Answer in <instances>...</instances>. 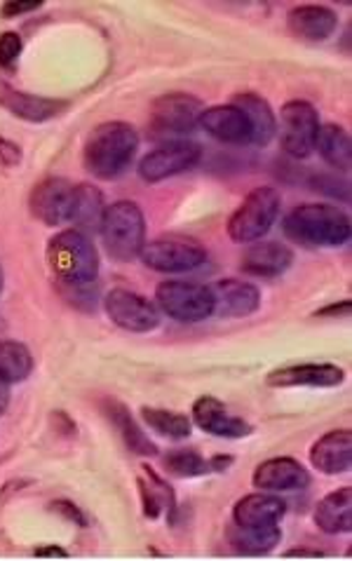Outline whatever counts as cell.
<instances>
[{"label": "cell", "mask_w": 352, "mask_h": 561, "mask_svg": "<svg viewBox=\"0 0 352 561\" xmlns=\"http://www.w3.org/2000/svg\"><path fill=\"white\" fill-rule=\"evenodd\" d=\"M49 510H53V513H55V515H59L61 519L71 522L73 526H80V529H88V526H90L88 515L82 513V510H80L73 501H66V499L53 501V503H49Z\"/></svg>", "instance_id": "836d02e7"}, {"label": "cell", "mask_w": 352, "mask_h": 561, "mask_svg": "<svg viewBox=\"0 0 352 561\" xmlns=\"http://www.w3.org/2000/svg\"><path fill=\"white\" fill-rule=\"evenodd\" d=\"M235 463V458L232 456H212L209 458V468H212V472H228L230 470V466Z\"/></svg>", "instance_id": "ab89813d"}, {"label": "cell", "mask_w": 352, "mask_h": 561, "mask_svg": "<svg viewBox=\"0 0 352 561\" xmlns=\"http://www.w3.org/2000/svg\"><path fill=\"white\" fill-rule=\"evenodd\" d=\"M162 466L167 474L179 477V480H195V477H205L212 472L209 460L195 449H174L162 458Z\"/></svg>", "instance_id": "4dcf8cb0"}, {"label": "cell", "mask_w": 352, "mask_h": 561, "mask_svg": "<svg viewBox=\"0 0 352 561\" xmlns=\"http://www.w3.org/2000/svg\"><path fill=\"white\" fill-rule=\"evenodd\" d=\"M292 263H294V252L287 244L275 242V240H268V242L259 240L247 247L240 271L249 277L275 279L287 273L292 268Z\"/></svg>", "instance_id": "d6986e66"}, {"label": "cell", "mask_w": 352, "mask_h": 561, "mask_svg": "<svg viewBox=\"0 0 352 561\" xmlns=\"http://www.w3.org/2000/svg\"><path fill=\"white\" fill-rule=\"evenodd\" d=\"M193 423L203 433H207L212 437H219V439H245L254 433L251 423H247L240 416H232L228 407L222 400L212 398V394H203V398L195 400Z\"/></svg>", "instance_id": "9a60e30c"}, {"label": "cell", "mask_w": 352, "mask_h": 561, "mask_svg": "<svg viewBox=\"0 0 352 561\" xmlns=\"http://www.w3.org/2000/svg\"><path fill=\"white\" fill-rule=\"evenodd\" d=\"M45 261L66 304L78 310L96 308L99 252L88 233L78 228L59 230L47 242Z\"/></svg>", "instance_id": "6da1fadb"}, {"label": "cell", "mask_w": 352, "mask_h": 561, "mask_svg": "<svg viewBox=\"0 0 352 561\" xmlns=\"http://www.w3.org/2000/svg\"><path fill=\"white\" fill-rule=\"evenodd\" d=\"M317 529L327 536H341L352 531V489L341 486L317 503L313 515Z\"/></svg>", "instance_id": "d4e9b609"}, {"label": "cell", "mask_w": 352, "mask_h": 561, "mask_svg": "<svg viewBox=\"0 0 352 561\" xmlns=\"http://www.w3.org/2000/svg\"><path fill=\"white\" fill-rule=\"evenodd\" d=\"M22 36L16 31H5L0 33V66H3L5 71H14L16 61L22 57Z\"/></svg>", "instance_id": "d6a6232c"}, {"label": "cell", "mask_w": 352, "mask_h": 561, "mask_svg": "<svg viewBox=\"0 0 352 561\" xmlns=\"http://www.w3.org/2000/svg\"><path fill=\"white\" fill-rule=\"evenodd\" d=\"M280 146L294 160H306L313 156L317 135H320V113L310 102H287L280 111Z\"/></svg>", "instance_id": "30bf717a"}, {"label": "cell", "mask_w": 352, "mask_h": 561, "mask_svg": "<svg viewBox=\"0 0 352 561\" xmlns=\"http://www.w3.org/2000/svg\"><path fill=\"white\" fill-rule=\"evenodd\" d=\"M203 160V146L189 139H174L160 144L139 162V176L146 184H160L172 176H179L189 170H195Z\"/></svg>", "instance_id": "8fae6325"}, {"label": "cell", "mask_w": 352, "mask_h": 561, "mask_svg": "<svg viewBox=\"0 0 352 561\" xmlns=\"http://www.w3.org/2000/svg\"><path fill=\"white\" fill-rule=\"evenodd\" d=\"M232 106H238L251 127V146H268L277 135V115L271 104L257 92H238L232 96Z\"/></svg>", "instance_id": "cb8c5ba5"}, {"label": "cell", "mask_w": 352, "mask_h": 561, "mask_svg": "<svg viewBox=\"0 0 352 561\" xmlns=\"http://www.w3.org/2000/svg\"><path fill=\"white\" fill-rule=\"evenodd\" d=\"M214 296V318L240 320L249 318L261 308V291L257 285L245 283V279H216L209 287Z\"/></svg>", "instance_id": "5bb4252c"}, {"label": "cell", "mask_w": 352, "mask_h": 561, "mask_svg": "<svg viewBox=\"0 0 352 561\" xmlns=\"http://www.w3.org/2000/svg\"><path fill=\"white\" fill-rule=\"evenodd\" d=\"M315 151H320V158L329 164L331 170L337 172H350L352 168V141L348 131L337 125L327 123L320 125V135H317Z\"/></svg>", "instance_id": "4316f807"}, {"label": "cell", "mask_w": 352, "mask_h": 561, "mask_svg": "<svg viewBox=\"0 0 352 561\" xmlns=\"http://www.w3.org/2000/svg\"><path fill=\"white\" fill-rule=\"evenodd\" d=\"M282 230L306 250H333L350 240V217L337 205L304 203L284 217Z\"/></svg>", "instance_id": "3957f363"}, {"label": "cell", "mask_w": 352, "mask_h": 561, "mask_svg": "<svg viewBox=\"0 0 352 561\" xmlns=\"http://www.w3.org/2000/svg\"><path fill=\"white\" fill-rule=\"evenodd\" d=\"M205 104L189 92H167L154 99L148 113V137L156 141H174L186 137L200 125Z\"/></svg>", "instance_id": "8992f818"}, {"label": "cell", "mask_w": 352, "mask_h": 561, "mask_svg": "<svg viewBox=\"0 0 352 561\" xmlns=\"http://www.w3.org/2000/svg\"><path fill=\"white\" fill-rule=\"evenodd\" d=\"M139 414L150 431L158 433L160 437L179 442V439H189L193 433V421L186 414H181V411H170L160 407H141Z\"/></svg>", "instance_id": "f1b7e54d"}, {"label": "cell", "mask_w": 352, "mask_h": 561, "mask_svg": "<svg viewBox=\"0 0 352 561\" xmlns=\"http://www.w3.org/2000/svg\"><path fill=\"white\" fill-rule=\"evenodd\" d=\"M350 310H352L350 301H339V304H331L327 308L317 310L315 318H333V320H339V318H348Z\"/></svg>", "instance_id": "8d00e7d4"}, {"label": "cell", "mask_w": 352, "mask_h": 561, "mask_svg": "<svg viewBox=\"0 0 352 561\" xmlns=\"http://www.w3.org/2000/svg\"><path fill=\"white\" fill-rule=\"evenodd\" d=\"M69 102L66 99H53V96H38L29 94L12 88L10 82L0 80V108L12 113L14 118L26 121V123H49L59 118L66 111H69Z\"/></svg>", "instance_id": "4fadbf2b"}, {"label": "cell", "mask_w": 352, "mask_h": 561, "mask_svg": "<svg viewBox=\"0 0 352 561\" xmlns=\"http://www.w3.org/2000/svg\"><path fill=\"white\" fill-rule=\"evenodd\" d=\"M53 421L57 423V433H61V435H66V437L78 435V425L71 421V416L66 414V411H55Z\"/></svg>", "instance_id": "74e56055"}, {"label": "cell", "mask_w": 352, "mask_h": 561, "mask_svg": "<svg viewBox=\"0 0 352 561\" xmlns=\"http://www.w3.org/2000/svg\"><path fill=\"white\" fill-rule=\"evenodd\" d=\"M24 160L22 148L16 146L14 141L0 137V170H16Z\"/></svg>", "instance_id": "e575fe53"}, {"label": "cell", "mask_w": 352, "mask_h": 561, "mask_svg": "<svg viewBox=\"0 0 352 561\" xmlns=\"http://www.w3.org/2000/svg\"><path fill=\"white\" fill-rule=\"evenodd\" d=\"M251 484H254V489L268 491V493L304 491L310 486V472L296 458H289V456L271 458V460H263V463L254 470Z\"/></svg>", "instance_id": "2e32d148"}, {"label": "cell", "mask_w": 352, "mask_h": 561, "mask_svg": "<svg viewBox=\"0 0 352 561\" xmlns=\"http://www.w3.org/2000/svg\"><path fill=\"white\" fill-rule=\"evenodd\" d=\"M141 470L146 472V477H139L137 486H139V496H141L144 517L146 519H158L162 515V510L167 507V510H170V517H167V522L174 526L177 517H179V503H177L172 486L167 484L162 477L150 466L144 463Z\"/></svg>", "instance_id": "484cf974"}, {"label": "cell", "mask_w": 352, "mask_h": 561, "mask_svg": "<svg viewBox=\"0 0 352 561\" xmlns=\"http://www.w3.org/2000/svg\"><path fill=\"white\" fill-rule=\"evenodd\" d=\"M287 28L298 41L322 43L339 28V14L327 5H296L287 12Z\"/></svg>", "instance_id": "44dd1931"}, {"label": "cell", "mask_w": 352, "mask_h": 561, "mask_svg": "<svg viewBox=\"0 0 352 561\" xmlns=\"http://www.w3.org/2000/svg\"><path fill=\"white\" fill-rule=\"evenodd\" d=\"M345 371L337 365H289L265 376L268 388H339Z\"/></svg>", "instance_id": "ac0fdd59"}, {"label": "cell", "mask_w": 352, "mask_h": 561, "mask_svg": "<svg viewBox=\"0 0 352 561\" xmlns=\"http://www.w3.org/2000/svg\"><path fill=\"white\" fill-rule=\"evenodd\" d=\"M102 411L109 419V423L115 427V433L121 435L129 454H134V456H156L158 454L156 442H150V437L141 431V425L137 423V419L132 416V411L123 402L102 400Z\"/></svg>", "instance_id": "603a6c76"}, {"label": "cell", "mask_w": 352, "mask_h": 561, "mask_svg": "<svg viewBox=\"0 0 352 561\" xmlns=\"http://www.w3.org/2000/svg\"><path fill=\"white\" fill-rule=\"evenodd\" d=\"M282 209V197L273 186H259L251 191L240 207L230 214L226 224L228 238L238 244H254L263 240L275 226Z\"/></svg>", "instance_id": "5b68a950"}, {"label": "cell", "mask_w": 352, "mask_h": 561, "mask_svg": "<svg viewBox=\"0 0 352 561\" xmlns=\"http://www.w3.org/2000/svg\"><path fill=\"white\" fill-rule=\"evenodd\" d=\"M141 263L148 271L177 275V273H191L203 266L207 261V250L203 242L189 236H160L156 240H146L141 250Z\"/></svg>", "instance_id": "ba28073f"}, {"label": "cell", "mask_w": 352, "mask_h": 561, "mask_svg": "<svg viewBox=\"0 0 352 561\" xmlns=\"http://www.w3.org/2000/svg\"><path fill=\"white\" fill-rule=\"evenodd\" d=\"M104 195L99 188H94L92 184H80V203H78V211H76V221L73 226L78 230H99L104 219Z\"/></svg>", "instance_id": "1f68e13d"}, {"label": "cell", "mask_w": 352, "mask_h": 561, "mask_svg": "<svg viewBox=\"0 0 352 561\" xmlns=\"http://www.w3.org/2000/svg\"><path fill=\"white\" fill-rule=\"evenodd\" d=\"M43 3H16V0H10L3 8H0V16L3 20H14V16H22L29 12H36Z\"/></svg>", "instance_id": "d590c367"}, {"label": "cell", "mask_w": 352, "mask_h": 561, "mask_svg": "<svg viewBox=\"0 0 352 561\" xmlns=\"http://www.w3.org/2000/svg\"><path fill=\"white\" fill-rule=\"evenodd\" d=\"M33 484V480H10V482H5L3 484V489H0V507H3L14 493H20V491H24L26 486H31Z\"/></svg>", "instance_id": "f35d334b"}, {"label": "cell", "mask_w": 352, "mask_h": 561, "mask_svg": "<svg viewBox=\"0 0 352 561\" xmlns=\"http://www.w3.org/2000/svg\"><path fill=\"white\" fill-rule=\"evenodd\" d=\"M33 371V355L20 341H0V378L5 383H24Z\"/></svg>", "instance_id": "f546056e"}, {"label": "cell", "mask_w": 352, "mask_h": 561, "mask_svg": "<svg viewBox=\"0 0 352 561\" xmlns=\"http://www.w3.org/2000/svg\"><path fill=\"white\" fill-rule=\"evenodd\" d=\"M284 557L287 559H292V557H310V559H322L325 557V552H320V550H306V548H294V550H287L284 552Z\"/></svg>", "instance_id": "b9f144b4"}, {"label": "cell", "mask_w": 352, "mask_h": 561, "mask_svg": "<svg viewBox=\"0 0 352 561\" xmlns=\"http://www.w3.org/2000/svg\"><path fill=\"white\" fill-rule=\"evenodd\" d=\"M10 407V383H5L0 378V416H5V411Z\"/></svg>", "instance_id": "7bdbcfd3"}, {"label": "cell", "mask_w": 352, "mask_h": 561, "mask_svg": "<svg viewBox=\"0 0 352 561\" xmlns=\"http://www.w3.org/2000/svg\"><path fill=\"white\" fill-rule=\"evenodd\" d=\"M104 310L109 320L132 334H148L160 327L158 306L146 296L129 289H113L106 294Z\"/></svg>", "instance_id": "7c38bea8"}, {"label": "cell", "mask_w": 352, "mask_h": 561, "mask_svg": "<svg viewBox=\"0 0 352 561\" xmlns=\"http://www.w3.org/2000/svg\"><path fill=\"white\" fill-rule=\"evenodd\" d=\"M228 542L235 554L242 557H263L271 554L282 540L280 526H268V529H240V526H230Z\"/></svg>", "instance_id": "83f0119b"}, {"label": "cell", "mask_w": 352, "mask_h": 561, "mask_svg": "<svg viewBox=\"0 0 352 561\" xmlns=\"http://www.w3.org/2000/svg\"><path fill=\"white\" fill-rule=\"evenodd\" d=\"M99 233H102L104 250L113 261L132 263L139 259L146 244V217L141 207L132 201L106 205Z\"/></svg>", "instance_id": "277c9868"}, {"label": "cell", "mask_w": 352, "mask_h": 561, "mask_svg": "<svg viewBox=\"0 0 352 561\" xmlns=\"http://www.w3.org/2000/svg\"><path fill=\"white\" fill-rule=\"evenodd\" d=\"M137 151V129L123 121H109L90 131L82 148V168L99 181H115L132 168Z\"/></svg>", "instance_id": "7a4b0ae2"}, {"label": "cell", "mask_w": 352, "mask_h": 561, "mask_svg": "<svg viewBox=\"0 0 352 561\" xmlns=\"http://www.w3.org/2000/svg\"><path fill=\"white\" fill-rule=\"evenodd\" d=\"M158 308L181 324H195L214 318V296L207 285L189 279H164L156 289Z\"/></svg>", "instance_id": "52a82bcc"}, {"label": "cell", "mask_w": 352, "mask_h": 561, "mask_svg": "<svg viewBox=\"0 0 352 561\" xmlns=\"http://www.w3.org/2000/svg\"><path fill=\"white\" fill-rule=\"evenodd\" d=\"M284 515H287V503L277 493L257 491L235 503L232 524L240 529H268V526H280Z\"/></svg>", "instance_id": "e0dca14e"}, {"label": "cell", "mask_w": 352, "mask_h": 561, "mask_svg": "<svg viewBox=\"0 0 352 561\" xmlns=\"http://www.w3.org/2000/svg\"><path fill=\"white\" fill-rule=\"evenodd\" d=\"M33 554H36L38 559H47V557H53V559H66V557H69V552H66L64 548H59V546H45V548H38L36 552H33Z\"/></svg>", "instance_id": "60d3db41"}, {"label": "cell", "mask_w": 352, "mask_h": 561, "mask_svg": "<svg viewBox=\"0 0 352 561\" xmlns=\"http://www.w3.org/2000/svg\"><path fill=\"white\" fill-rule=\"evenodd\" d=\"M80 203V184L69 179L49 176L33 186L29 195V209L41 224L57 228L76 221V211Z\"/></svg>", "instance_id": "9c48e42d"}, {"label": "cell", "mask_w": 352, "mask_h": 561, "mask_svg": "<svg viewBox=\"0 0 352 561\" xmlns=\"http://www.w3.org/2000/svg\"><path fill=\"white\" fill-rule=\"evenodd\" d=\"M310 463L322 474H345L352 468V433L331 431L310 447Z\"/></svg>", "instance_id": "7402d4cb"}, {"label": "cell", "mask_w": 352, "mask_h": 561, "mask_svg": "<svg viewBox=\"0 0 352 561\" xmlns=\"http://www.w3.org/2000/svg\"><path fill=\"white\" fill-rule=\"evenodd\" d=\"M200 127L216 141L228 146H251V127L247 115L232 104L205 108L200 115Z\"/></svg>", "instance_id": "ffe728a7"}, {"label": "cell", "mask_w": 352, "mask_h": 561, "mask_svg": "<svg viewBox=\"0 0 352 561\" xmlns=\"http://www.w3.org/2000/svg\"><path fill=\"white\" fill-rule=\"evenodd\" d=\"M3 285H5V275H3V266H0V294H3Z\"/></svg>", "instance_id": "ee69618b"}]
</instances>
